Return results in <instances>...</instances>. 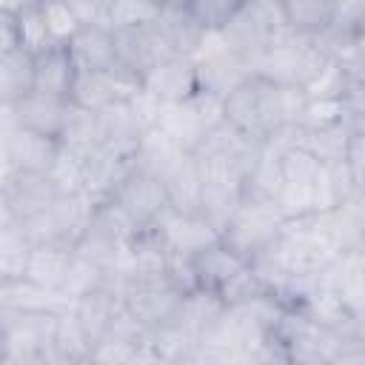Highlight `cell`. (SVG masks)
<instances>
[{
    "label": "cell",
    "mask_w": 365,
    "mask_h": 365,
    "mask_svg": "<svg viewBox=\"0 0 365 365\" xmlns=\"http://www.w3.org/2000/svg\"><path fill=\"white\" fill-rule=\"evenodd\" d=\"M308 94L302 86L277 83L265 74H248L225 100V120L254 140H268L285 125H297Z\"/></svg>",
    "instance_id": "1"
},
{
    "label": "cell",
    "mask_w": 365,
    "mask_h": 365,
    "mask_svg": "<svg viewBox=\"0 0 365 365\" xmlns=\"http://www.w3.org/2000/svg\"><path fill=\"white\" fill-rule=\"evenodd\" d=\"M163 0H114L108 29H148L157 23Z\"/></svg>",
    "instance_id": "28"
},
{
    "label": "cell",
    "mask_w": 365,
    "mask_h": 365,
    "mask_svg": "<svg viewBox=\"0 0 365 365\" xmlns=\"http://www.w3.org/2000/svg\"><path fill=\"white\" fill-rule=\"evenodd\" d=\"M143 91L151 94L160 106L165 103H180L191 94L200 91L197 86V68L194 60L185 54H171L160 60L145 77H143Z\"/></svg>",
    "instance_id": "11"
},
{
    "label": "cell",
    "mask_w": 365,
    "mask_h": 365,
    "mask_svg": "<svg viewBox=\"0 0 365 365\" xmlns=\"http://www.w3.org/2000/svg\"><path fill=\"white\" fill-rule=\"evenodd\" d=\"M143 88V80L123 66L114 68H77L71 86V103L88 111H100L117 100H131Z\"/></svg>",
    "instance_id": "8"
},
{
    "label": "cell",
    "mask_w": 365,
    "mask_h": 365,
    "mask_svg": "<svg viewBox=\"0 0 365 365\" xmlns=\"http://www.w3.org/2000/svg\"><path fill=\"white\" fill-rule=\"evenodd\" d=\"M108 200L117 202L140 228L154 225L171 208L163 180L137 163L125 171V177L117 182V188L111 191Z\"/></svg>",
    "instance_id": "7"
},
{
    "label": "cell",
    "mask_w": 365,
    "mask_h": 365,
    "mask_svg": "<svg viewBox=\"0 0 365 365\" xmlns=\"http://www.w3.org/2000/svg\"><path fill=\"white\" fill-rule=\"evenodd\" d=\"M97 123H100L103 148H108L120 157H134L137 148H140L143 131L148 128L131 100H117V103L100 108Z\"/></svg>",
    "instance_id": "13"
},
{
    "label": "cell",
    "mask_w": 365,
    "mask_h": 365,
    "mask_svg": "<svg viewBox=\"0 0 365 365\" xmlns=\"http://www.w3.org/2000/svg\"><path fill=\"white\" fill-rule=\"evenodd\" d=\"M220 34L228 43V48L240 54L251 68L265 48L291 37L294 29L288 26V17L279 0H245L237 17Z\"/></svg>",
    "instance_id": "3"
},
{
    "label": "cell",
    "mask_w": 365,
    "mask_h": 365,
    "mask_svg": "<svg viewBox=\"0 0 365 365\" xmlns=\"http://www.w3.org/2000/svg\"><path fill=\"white\" fill-rule=\"evenodd\" d=\"M157 234L163 237L165 248L177 257H194L202 248L214 245L220 240V231L202 217V214H188V211H174L168 208L157 222Z\"/></svg>",
    "instance_id": "10"
},
{
    "label": "cell",
    "mask_w": 365,
    "mask_h": 365,
    "mask_svg": "<svg viewBox=\"0 0 365 365\" xmlns=\"http://www.w3.org/2000/svg\"><path fill=\"white\" fill-rule=\"evenodd\" d=\"M74 257H77L74 245H68V242H57V240L34 242L23 277H29V279H34V282H40L46 288L63 291V282H66V277L71 271Z\"/></svg>",
    "instance_id": "19"
},
{
    "label": "cell",
    "mask_w": 365,
    "mask_h": 365,
    "mask_svg": "<svg viewBox=\"0 0 365 365\" xmlns=\"http://www.w3.org/2000/svg\"><path fill=\"white\" fill-rule=\"evenodd\" d=\"M185 291L174 282L168 271L145 277H123V302L125 308L148 328L171 322L182 305Z\"/></svg>",
    "instance_id": "5"
},
{
    "label": "cell",
    "mask_w": 365,
    "mask_h": 365,
    "mask_svg": "<svg viewBox=\"0 0 365 365\" xmlns=\"http://www.w3.org/2000/svg\"><path fill=\"white\" fill-rule=\"evenodd\" d=\"M66 46L77 68H114L117 66L114 31L108 26H83Z\"/></svg>",
    "instance_id": "20"
},
{
    "label": "cell",
    "mask_w": 365,
    "mask_h": 365,
    "mask_svg": "<svg viewBox=\"0 0 365 365\" xmlns=\"http://www.w3.org/2000/svg\"><path fill=\"white\" fill-rule=\"evenodd\" d=\"M40 9H43V17H46V26L54 43H68L83 29L66 0H43Z\"/></svg>",
    "instance_id": "31"
},
{
    "label": "cell",
    "mask_w": 365,
    "mask_h": 365,
    "mask_svg": "<svg viewBox=\"0 0 365 365\" xmlns=\"http://www.w3.org/2000/svg\"><path fill=\"white\" fill-rule=\"evenodd\" d=\"M154 29L160 31V37L165 40V46L174 54H185V57H191L205 37L202 26L194 20L185 0H163V11H160Z\"/></svg>",
    "instance_id": "16"
},
{
    "label": "cell",
    "mask_w": 365,
    "mask_h": 365,
    "mask_svg": "<svg viewBox=\"0 0 365 365\" xmlns=\"http://www.w3.org/2000/svg\"><path fill=\"white\" fill-rule=\"evenodd\" d=\"M31 248H34V240L29 237L26 225L20 220L3 214V228H0V279L23 277Z\"/></svg>",
    "instance_id": "22"
},
{
    "label": "cell",
    "mask_w": 365,
    "mask_h": 365,
    "mask_svg": "<svg viewBox=\"0 0 365 365\" xmlns=\"http://www.w3.org/2000/svg\"><path fill=\"white\" fill-rule=\"evenodd\" d=\"M57 157H60V140L57 137H48V134H40V131H31V128H23V125L11 123L9 137H6V163H9V168L48 174L54 168Z\"/></svg>",
    "instance_id": "14"
},
{
    "label": "cell",
    "mask_w": 365,
    "mask_h": 365,
    "mask_svg": "<svg viewBox=\"0 0 365 365\" xmlns=\"http://www.w3.org/2000/svg\"><path fill=\"white\" fill-rule=\"evenodd\" d=\"M168 202L174 211H188L194 214L200 208V194H202V171L200 163L191 151H182L174 163H168V168L160 174Z\"/></svg>",
    "instance_id": "18"
},
{
    "label": "cell",
    "mask_w": 365,
    "mask_h": 365,
    "mask_svg": "<svg viewBox=\"0 0 365 365\" xmlns=\"http://www.w3.org/2000/svg\"><path fill=\"white\" fill-rule=\"evenodd\" d=\"M351 71L345 68V63L339 57H325V63L302 83V91L308 97H345L348 86H351Z\"/></svg>",
    "instance_id": "26"
},
{
    "label": "cell",
    "mask_w": 365,
    "mask_h": 365,
    "mask_svg": "<svg viewBox=\"0 0 365 365\" xmlns=\"http://www.w3.org/2000/svg\"><path fill=\"white\" fill-rule=\"evenodd\" d=\"M345 165H348V171H351L354 185L365 191V131H354V137H351V143H348Z\"/></svg>",
    "instance_id": "33"
},
{
    "label": "cell",
    "mask_w": 365,
    "mask_h": 365,
    "mask_svg": "<svg viewBox=\"0 0 365 365\" xmlns=\"http://www.w3.org/2000/svg\"><path fill=\"white\" fill-rule=\"evenodd\" d=\"M60 197L57 182L51 174L40 171H14L6 168V182H3V214L29 222L40 214H46L54 200Z\"/></svg>",
    "instance_id": "9"
},
{
    "label": "cell",
    "mask_w": 365,
    "mask_h": 365,
    "mask_svg": "<svg viewBox=\"0 0 365 365\" xmlns=\"http://www.w3.org/2000/svg\"><path fill=\"white\" fill-rule=\"evenodd\" d=\"M240 202H242V185L225 182V180H202V194H200L197 214H202L222 234Z\"/></svg>",
    "instance_id": "24"
},
{
    "label": "cell",
    "mask_w": 365,
    "mask_h": 365,
    "mask_svg": "<svg viewBox=\"0 0 365 365\" xmlns=\"http://www.w3.org/2000/svg\"><path fill=\"white\" fill-rule=\"evenodd\" d=\"M3 20V51H11L20 46V26H17V14L11 11H3L0 14Z\"/></svg>",
    "instance_id": "35"
},
{
    "label": "cell",
    "mask_w": 365,
    "mask_h": 365,
    "mask_svg": "<svg viewBox=\"0 0 365 365\" xmlns=\"http://www.w3.org/2000/svg\"><path fill=\"white\" fill-rule=\"evenodd\" d=\"M0 308L66 314L74 308V302L57 288H46L29 277H17V279H0Z\"/></svg>",
    "instance_id": "15"
},
{
    "label": "cell",
    "mask_w": 365,
    "mask_h": 365,
    "mask_svg": "<svg viewBox=\"0 0 365 365\" xmlns=\"http://www.w3.org/2000/svg\"><path fill=\"white\" fill-rule=\"evenodd\" d=\"M34 91L54 94L71 100V86L77 77V66L71 60V51L66 43H51L48 48L34 54Z\"/></svg>",
    "instance_id": "17"
},
{
    "label": "cell",
    "mask_w": 365,
    "mask_h": 365,
    "mask_svg": "<svg viewBox=\"0 0 365 365\" xmlns=\"http://www.w3.org/2000/svg\"><path fill=\"white\" fill-rule=\"evenodd\" d=\"M222 120H225L222 97H214L205 91H197L180 103H165L160 106V114H157V125L168 131L185 151H194L205 140V134Z\"/></svg>",
    "instance_id": "6"
},
{
    "label": "cell",
    "mask_w": 365,
    "mask_h": 365,
    "mask_svg": "<svg viewBox=\"0 0 365 365\" xmlns=\"http://www.w3.org/2000/svg\"><path fill=\"white\" fill-rule=\"evenodd\" d=\"M279 3L288 17V26L297 34H308V37L325 34L339 6V0H279Z\"/></svg>",
    "instance_id": "25"
},
{
    "label": "cell",
    "mask_w": 365,
    "mask_h": 365,
    "mask_svg": "<svg viewBox=\"0 0 365 365\" xmlns=\"http://www.w3.org/2000/svg\"><path fill=\"white\" fill-rule=\"evenodd\" d=\"M354 125L351 120H339V123H331V125H322V128H311V131H299V145L314 154L319 163H345V154H348V143L354 137Z\"/></svg>",
    "instance_id": "23"
},
{
    "label": "cell",
    "mask_w": 365,
    "mask_h": 365,
    "mask_svg": "<svg viewBox=\"0 0 365 365\" xmlns=\"http://www.w3.org/2000/svg\"><path fill=\"white\" fill-rule=\"evenodd\" d=\"M91 342L83 334L77 317L71 311L60 314L57 325V339H54V356L57 362H91Z\"/></svg>",
    "instance_id": "27"
},
{
    "label": "cell",
    "mask_w": 365,
    "mask_h": 365,
    "mask_svg": "<svg viewBox=\"0 0 365 365\" xmlns=\"http://www.w3.org/2000/svg\"><path fill=\"white\" fill-rule=\"evenodd\" d=\"M339 60L345 63V68L351 71L354 80H365V26L356 31V37L351 40L348 51Z\"/></svg>",
    "instance_id": "34"
},
{
    "label": "cell",
    "mask_w": 365,
    "mask_h": 365,
    "mask_svg": "<svg viewBox=\"0 0 365 365\" xmlns=\"http://www.w3.org/2000/svg\"><path fill=\"white\" fill-rule=\"evenodd\" d=\"M34 51L26 46H17L11 51H3L0 57V94L3 106H11L34 91Z\"/></svg>",
    "instance_id": "21"
},
{
    "label": "cell",
    "mask_w": 365,
    "mask_h": 365,
    "mask_svg": "<svg viewBox=\"0 0 365 365\" xmlns=\"http://www.w3.org/2000/svg\"><path fill=\"white\" fill-rule=\"evenodd\" d=\"M194 20L202 26V31H222L245 0H185Z\"/></svg>",
    "instance_id": "30"
},
{
    "label": "cell",
    "mask_w": 365,
    "mask_h": 365,
    "mask_svg": "<svg viewBox=\"0 0 365 365\" xmlns=\"http://www.w3.org/2000/svg\"><path fill=\"white\" fill-rule=\"evenodd\" d=\"M285 214L274 200H251L242 197V202L237 205L234 217L228 220L225 231L220 234L222 242H228L234 251H240L242 257L254 259L257 254H262L265 248H271L277 242V237L285 228Z\"/></svg>",
    "instance_id": "4"
},
{
    "label": "cell",
    "mask_w": 365,
    "mask_h": 365,
    "mask_svg": "<svg viewBox=\"0 0 365 365\" xmlns=\"http://www.w3.org/2000/svg\"><path fill=\"white\" fill-rule=\"evenodd\" d=\"M6 111H9V123L60 140L63 125H66L68 111H71V100L54 97V94H43V91H31L23 100L6 106Z\"/></svg>",
    "instance_id": "12"
},
{
    "label": "cell",
    "mask_w": 365,
    "mask_h": 365,
    "mask_svg": "<svg viewBox=\"0 0 365 365\" xmlns=\"http://www.w3.org/2000/svg\"><path fill=\"white\" fill-rule=\"evenodd\" d=\"M80 26H108L114 0H66Z\"/></svg>",
    "instance_id": "32"
},
{
    "label": "cell",
    "mask_w": 365,
    "mask_h": 365,
    "mask_svg": "<svg viewBox=\"0 0 365 365\" xmlns=\"http://www.w3.org/2000/svg\"><path fill=\"white\" fill-rule=\"evenodd\" d=\"M57 325H60V314H54V311L0 308L3 362L6 365L57 362V356H54Z\"/></svg>",
    "instance_id": "2"
},
{
    "label": "cell",
    "mask_w": 365,
    "mask_h": 365,
    "mask_svg": "<svg viewBox=\"0 0 365 365\" xmlns=\"http://www.w3.org/2000/svg\"><path fill=\"white\" fill-rule=\"evenodd\" d=\"M339 120H348L342 97H308L302 106V114L297 120V128L311 131V128H322V125H331Z\"/></svg>",
    "instance_id": "29"
}]
</instances>
